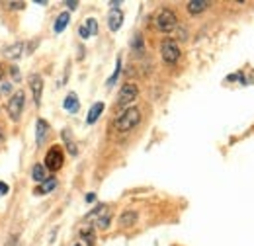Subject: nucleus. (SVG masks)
<instances>
[{"instance_id":"1","label":"nucleus","mask_w":254,"mask_h":246,"mask_svg":"<svg viewBox=\"0 0 254 246\" xmlns=\"http://www.w3.org/2000/svg\"><path fill=\"white\" fill-rule=\"evenodd\" d=\"M139 121H141V111L137 107H127L121 115H117L115 127H117V131L127 133V131H131L133 127H137Z\"/></svg>"},{"instance_id":"2","label":"nucleus","mask_w":254,"mask_h":246,"mask_svg":"<svg viewBox=\"0 0 254 246\" xmlns=\"http://www.w3.org/2000/svg\"><path fill=\"white\" fill-rule=\"evenodd\" d=\"M155 24H157V28H159L161 32L168 34V32H174V30L178 28V18H176V14H174L172 10L164 8V10H161V12H159V16H157Z\"/></svg>"},{"instance_id":"3","label":"nucleus","mask_w":254,"mask_h":246,"mask_svg":"<svg viewBox=\"0 0 254 246\" xmlns=\"http://www.w3.org/2000/svg\"><path fill=\"white\" fill-rule=\"evenodd\" d=\"M24 105H26V94H24V90L14 92L12 98L8 100V105H6L8 115H10L12 121H18V119H20V115H22V111H24Z\"/></svg>"},{"instance_id":"4","label":"nucleus","mask_w":254,"mask_h":246,"mask_svg":"<svg viewBox=\"0 0 254 246\" xmlns=\"http://www.w3.org/2000/svg\"><path fill=\"white\" fill-rule=\"evenodd\" d=\"M63 162H65V157H63V151H61V147L59 145H55V147H51L49 151H47V155H45V168L47 170H59L61 166H63Z\"/></svg>"},{"instance_id":"5","label":"nucleus","mask_w":254,"mask_h":246,"mask_svg":"<svg viewBox=\"0 0 254 246\" xmlns=\"http://www.w3.org/2000/svg\"><path fill=\"white\" fill-rule=\"evenodd\" d=\"M161 55H163V59L166 63L174 65L180 59V47H178V43L174 39H164L163 45H161Z\"/></svg>"},{"instance_id":"6","label":"nucleus","mask_w":254,"mask_h":246,"mask_svg":"<svg viewBox=\"0 0 254 246\" xmlns=\"http://www.w3.org/2000/svg\"><path fill=\"white\" fill-rule=\"evenodd\" d=\"M137 94H139V90H137V86H135V84H131V82L123 84V86H121V90H119V96H117V105H119V107L129 105L131 102H135Z\"/></svg>"},{"instance_id":"7","label":"nucleus","mask_w":254,"mask_h":246,"mask_svg":"<svg viewBox=\"0 0 254 246\" xmlns=\"http://www.w3.org/2000/svg\"><path fill=\"white\" fill-rule=\"evenodd\" d=\"M28 82H30V88H32V94H34V102H36V105H39L41 94H43V78L39 74H30Z\"/></svg>"},{"instance_id":"8","label":"nucleus","mask_w":254,"mask_h":246,"mask_svg":"<svg viewBox=\"0 0 254 246\" xmlns=\"http://www.w3.org/2000/svg\"><path fill=\"white\" fill-rule=\"evenodd\" d=\"M121 24H123V12L119 8H111L109 14H108V26H109V30L117 32L121 28Z\"/></svg>"},{"instance_id":"9","label":"nucleus","mask_w":254,"mask_h":246,"mask_svg":"<svg viewBox=\"0 0 254 246\" xmlns=\"http://www.w3.org/2000/svg\"><path fill=\"white\" fill-rule=\"evenodd\" d=\"M24 53H26V43L24 41H18V43L4 49V55L8 59H20V57H24Z\"/></svg>"},{"instance_id":"10","label":"nucleus","mask_w":254,"mask_h":246,"mask_svg":"<svg viewBox=\"0 0 254 246\" xmlns=\"http://www.w3.org/2000/svg\"><path fill=\"white\" fill-rule=\"evenodd\" d=\"M37 135H36V143L37 145H43L47 135H49V125H47V121L45 119H37Z\"/></svg>"},{"instance_id":"11","label":"nucleus","mask_w":254,"mask_h":246,"mask_svg":"<svg viewBox=\"0 0 254 246\" xmlns=\"http://www.w3.org/2000/svg\"><path fill=\"white\" fill-rule=\"evenodd\" d=\"M139 219V213L137 211H123L121 215H119V225L121 227H133L135 225V221Z\"/></svg>"},{"instance_id":"12","label":"nucleus","mask_w":254,"mask_h":246,"mask_svg":"<svg viewBox=\"0 0 254 246\" xmlns=\"http://www.w3.org/2000/svg\"><path fill=\"white\" fill-rule=\"evenodd\" d=\"M102 111H104V102H96V104L90 107L88 117H86V123H88V125H92V123L98 121V117L102 115Z\"/></svg>"},{"instance_id":"13","label":"nucleus","mask_w":254,"mask_h":246,"mask_svg":"<svg viewBox=\"0 0 254 246\" xmlns=\"http://www.w3.org/2000/svg\"><path fill=\"white\" fill-rule=\"evenodd\" d=\"M63 107L67 109V111H71V113H76L78 111V98H76V94L74 92H71V94H67V98H65V102H63Z\"/></svg>"},{"instance_id":"14","label":"nucleus","mask_w":254,"mask_h":246,"mask_svg":"<svg viewBox=\"0 0 254 246\" xmlns=\"http://www.w3.org/2000/svg\"><path fill=\"white\" fill-rule=\"evenodd\" d=\"M69 22H71V14H69V12H63V14H59V18L55 20L53 32H55V34H61V32H65V28L69 26Z\"/></svg>"},{"instance_id":"15","label":"nucleus","mask_w":254,"mask_h":246,"mask_svg":"<svg viewBox=\"0 0 254 246\" xmlns=\"http://www.w3.org/2000/svg\"><path fill=\"white\" fill-rule=\"evenodd\" d=\"M55 186H57V178L51 176V178H47L45 182L39 184V188L36 190V193H37V195H45V193H49L51 190H55Z\"/></svg>"},{"instance_id":"16","label":"nucleus","mask_w":254,"mask_h":246,"mask_svg":"<svg viewBox=\"0 0 254 246\" xmlns=\"http://www.w3.org/2000/svg\"><path fill=\"white\" fill-rule=\"evenodd\" d=\"M207 6H209V2H205V0H192V2H188V12L190 14H201Z\"/></svg>"},{"instance_id":"17","label":"nucleus","mask_w":254,"mask_h":246,"mask_svg":"<svg viewBox=\"0 0 254 246\" xmlns=\"http://www.w3.org/2000/svg\"><path fill=\"white\" fill-rule=\"evenodd\" d=\"M32 178L36 180V182H45L47 180V168H45V164H36L34 166V170H32Z\"/></svg>"},{"instance_id":"18","label":"nucleus","mask_w":254,"mask_h":246,"mask_svg":"<svg viewBox=\"0 0 254 246\" xmlns=\"http://www.w3.org/2000/svg\"><path fill=\"white\" fill-rule=\"evenodd\" d=\"M61 135H63V139H65V145H67V149H69V153H71L73 157H76V153H78V149H76V145H74V141L71 139V135H69V131L65 129V131H63Z\"/></svg>"},{"instance_id":"19","label":"nucleus","mask_w":254,"mask_h":246,"mask_svg":"<svg viewBox=\"0 0 254 246\" xmlns=\"http://www.w3.org/2000/svg\"><path fill=\"white\" fill-rule=\"evenodd\" d=\"M84 28L88 30L90 35H96V34H98V22H96L94 18H88V20L84 22Z\"/></svg>"},{"instance_id":"20","label":"nucleus","mask_w":254,"mask_h":246,"mask_svg":"<svg viewBox=\"0 0 254 246\" xmlns=\"http://www.w3.org/2000/svg\"><path fill=\"white\" fill-rule=\"evenodd\" d=\"M80 236H82V238H84V240H86L90 246L94 244V230H92V227H86V228H82V230H80Z\"/></svg>"},{"instance_id":"21","label":"nucleus","mask_w":254,"mask_h":246,"mask_svg":"<svg viewBox=\"0 0 254 246\" xmlns=\"http://www.w3.org/2000/svg\"><path fill=\"white\" fill-rule=\"evenodd\" d=\"M96 225H98L100 228H108V227H109V215H108V213H104V215L96 221Z\"/></svg>"},{"instance_id":"22","label":"nucleus","mask_w":254,"mask_h":246,"mask_svg":"<svg viewBox=\"0 0 254 246\" xmlns=\"http://www.w3.org/2000/svg\"><path fill=\"white\" fill-rule=\"evenodd\" d=\"M119 69H121V61L117 59V63H115V72H113V74H111V78L108 80V86H111V84L117 80V76H119Z\"/></svg>"},{"instance_id":"23","label":"nucleus","mask_w":254,"mask_h":246,"mask_svg":"<svg viewBox=\"0 0 254 246\" xmlns=\"http://www.w3.org/2000/svg\"><path fill=\"white\" fill-rule=\"evenodd\" d=\"M8 8H12V10H24V8H26V2H14V0H10Z\"/></svg>"},{"instance_id":"24","label":"nucleus","mask_w":254,"mask_h":246,"mask_svg":"<svg viewBox=\"0 0 254 246\" xmlns=\"http://www.w3.org/2000/svg\"><path fill=\"white\" fill-rule=\"evenodd\" d=\"M131 45H133L135 49H139V51H141V49H143V37H141V35H135V41H133Z\"/></svg>"},{"instance_id":"25","label":"nucleus","mask_w":254,"mask_h":246,"mask_svg":"<svg viewBox=\"0 0 254 246\" xmlns=\"http://www.w3.org/2000/svg\"><path fill=\"white\" fill-rule=\"evenodd\" d=\"M10 192V186L6 182H0V195H6Z\"/></svg>"},{"instance_id":"26","label":"nucleus","mask_w":254,"mask_h":246,"mask_svg":"<svg viewBox=\"0 0 254 246\" xmlns=\"http://www.w3.org/2000/svg\"><path fill=\"white\" fill-rule=\"evenodd\" d=\"M78 34H80V37H82V39H88V37H90V34H88V30H86L84 26H80V28H78Z\"/></svg>"},{"instance_id":"27","label":"nucleus","mask_w":254,"mask_h":246,"mask_svg":"<svg viewBox=\"0 0 254 246\" xmlns=\"http://www.w3.org/2000/svg\"><path fill=\"white\" fill-rule=\"evenodd\" d=\"M10 90H12V84H10V82H8V84L4 82V84H2V92H10Z\"/></svg>"},{"instance_id":"28","label":"nucleus","mask_w":254,"mask_h":246,"mask_svg":"<svg viewBox=\"0 0 254 246\" xmlns=\"http://www.w3.org/2000/svg\"><path fill=\"white\" fill-rule=\"evenodd\" d=\"M67 6H69L71 10H74V8L78 6V2H74V0H73V2H71V0H69V2H67Z\"/></svg>"},{"instance_id":"29","label":"nucleus","mask_w":254,"mask_h":246,"mask_svg":"<svg viewBox=\"0 0 254 246\" xmlns=\"http://www.w3.org/2000/svg\"><path fill=\"white\" fill-rule=\"evenodd\" d=\"M94 199H96V193H88V195H86V201H88V203H92Z\"/></svg>"},{"instance_id":"30","label":"nucleus","mask_w":254,"mask_h":246,"mask_svg":"<svg viewBox=\"0 0 254 246\" xmlns=\"http://www.w3.org/2000/svg\"><path fill=\"white\" fill-rule=\"evenodd\" d=\"M2 141H4V129H2V125H0V145H2Z\"/></svg>"},{"instance_id":"31","label":"nucleus","mask_w":254,"mask_h":246,"mask_svg":"<svg viewBox=\"0 0 254 246\" xmlns=\"http://www.w3.org/2000/svg\"><path fill=\"white\" fill-rule=\"evenodd\" d=\"M10 70H12V74H14V78H20V74H18V69H16V67H12Z\"/></svg>"},{"instance_id":"32","label":"nucleus","mask_w":254,"mask_h":246,"mask_svg":"<svg viewBox=\"0 0 254 246\" xmlns=\"http://www.w3.org/2000/svg\"><path fill=\"white\" fill-rule=\"evenodd\" d=\"M4 76V70H2V65H0V78H2Z\"/></svg>"},{"instance_id":"33","label":"nucleus","mask_w":254,"mask_h":246,"mask_svg":"<svg viewBox=\"0 0 254 246\" xmlns=\"http://www.w3.org/2000/svg\"><path fill=\"white\" fill-rule=\"evenodd\" d=\"M74 246H80V244H74Z\"/></svg>"}]
</instances>
